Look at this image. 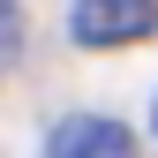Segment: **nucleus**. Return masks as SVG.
I'll use <instances>...</instances> for the list:
<instances>
[{"instance_id":"nucleus-1","label":"nucleus","mask_w":158,"mask_h":158,"mask_svg":"<svg viewBox=\"0 0 158 158\" xmlns=\"http://www.w3.org/2000/svg\"><path fill=\"white\" fill-rule=\"evenodd\" d=\"M68 30H75V45H106V53L135 45V38L158 30V0H75Z\"/></svg>"},{"instance_id":"nucleus-2","label":"nucleus","mask_w":158,"mask_h":158,"mask_svg":"<svg viewBox=\"0 0 158 158\" xmlns=\"http://www.w3.org/2000/svg\"><path fill=\"white\" fill-rule=\"evenodd\" d=\"M45 158H135V135L113 121V113H68L53 128Z\"/></svg>"},{"instance_id":"nucleus-3","label":"nucleus","mask_w":158,"mask_h":158,"mask_svg":"<svg viewBox=\"0 0 158 158\" xmlns=\"http://www.w3.org/2000/svg\"><path fill=\"white\" fill-rule=\"evenodd\" d=\"M15 53H23V8L0 0V68H15Z\"/></svg>"}]
</instances>
